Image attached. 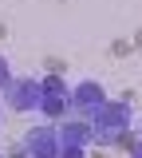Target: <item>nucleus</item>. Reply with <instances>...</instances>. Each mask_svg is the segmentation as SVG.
<instances>
[{
  "label": "nucleus",
  "mask_w": 142,
  "mask_h": 158,
  "mask_svg": "<svg viewBox=\"0 0 142 158\" xmlns=\"http://www.w3.org/2000/svg\"><path fill=\"white\" fill-rule=\"evenodd\" d=\"M126 127V103H103L99 111L91 115V131L95 138H115Z\"/></svg>",
  "instance_id": "obj_1"
},
{
  "label": "nucleus",
  "mask_w": 142,
  "mask_h": 158,
  "mask_svg": "<svg viewBox=\"0 0 142 158\" xmlns=\"http://www.w3.org/2000/svg\"><path fill=\"white\" fill-rule=\"evenodd\" d=\"M40 95H43V83H12L8 87V99H12V107H32V111H40Z\"/></svg>",
  "instance_id": "obj_2"
},
{
  "label": "nucleus",
  "mask_w": 142,
  "mask_h": 158,
  "mask_svg": "<svg viewBox=\"0 0 142 158\" xmlns=\"http://www.w3.org/2000/svg\"><path fill=\"white\" fill-rule=\"evenodd\" d=\"M75 103H79V107H87V111L95 115V111H99V107L107 103V99H103V91L95 87V83H83L79 91H75Z\"/></svg>",
  "instance_id": "obj_3"
},
{
  "label": "nucleus",
  "mask_w": 142,
  "mask_h": 158,
  "mask_svg": "<svg viewBox=\"0 0 142 158\" xmlns=\"http://www.w3.org/2000/svg\"><path fill=\"white\" fill-rule=\"evenodd\" d=\"M0 83H4V59H0Z\"/></svg>",
  "instance_id": "obj_4"
},
{
  "label": "nucleus",
  "mask_w": 142,
  "mask_h": 158,
  "mask_svg": "<svg viewBox=\"0 0 142 158\" xmlns=\"http://www.w3.org/2000/svg\"><path fill=\"white\" fill-rule=\"evenodd\" d=\"M134 158H142V146H134Z\"/></svg>",
  "instance_id": "obj_5"
}]
</instances>
